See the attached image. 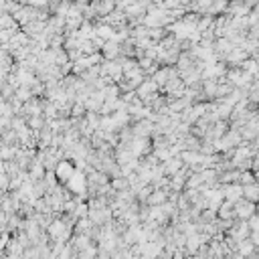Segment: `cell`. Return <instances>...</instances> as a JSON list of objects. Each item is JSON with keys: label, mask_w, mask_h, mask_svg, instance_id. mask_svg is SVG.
<instances>
[{"label": "cell", "mask_w": 259, "mask_h": 259, "mask_svg": "<svg viewBox=\"0 0 259 259\" xmlns=\"http://www.w3.org/2000/svg\"><path fill=\"white\" fill-rule=\"evenodd\" d=\"M255 213H257V207L253 203H249L245 199H241V201L235 203V219L237 221H249Z\"/></svg>", "instance_id": "1"}, {"label": "cell", "mask_w": 259, "mask_h": 259, "mask_svg": "<svg viewBox=\"0 0 259 259\" xmlns=\"http://www.w3.org/2000/svg\"><path fill=\"white\" fill-rule=\"evenodd\" d=\"M69 233H71V229H69V227L67 225H65V221L63 223H53L51 227H49V235L57 241V243H65V241H67V237H69Z\"/></svg>", "instance_id": "2"}, {"label": "cell", "mask_w": 259, "mask_h": 259, "mask_svg": "<svg viewBox=\"0 0 259 259\" xmlns=\"http://www.w3.org/2000/svg\"><path fill=\"white\" fill-rule=\"evenodd\" d=\"M223 197L225 201H231V203H237L243 199V186L239 182H233V184H225L223 186Z\"/></svg>", "instance_id": "3"}, {"label": "cell", "mask_w": 259, "mask_h": 259, "mask_svg": "<svg viewBox=\"0 0 259 259\" xmlns=\"http://www.w3.org/2000/svg\"><path fill=\"white\" fill-rule=\"evenodd\" d=\"M217 217H219V221H235V203L223 201L217 207Z\"/></svg>", "instance_id": "4"}, {"label": "cell", "mask_w": 259, "mask_h": 259, "mask_svg": "<svg viewBox=\"0 0 259 259\" xmlns=\"http://www.w3.org/2000/svg\"><path fill=\"white\" fill-rule=\"evenodd\" d=\"M243 199L253 205L259 203V182H251V184L243 186Z\"/></svg>", "instance_id": "5"}, {"label": "cell", "mask_w": 259, "mask_h": 259, "mask_svg": "<svg viewBox=\"0 0 259 259\" xmlns=\"http://www.w3.org/2000/svg\"><path fill=\"white\" fill-rule=\"evenodd\" d=\"M166 201V194L162 192V190H154V192H150V197H148V205H162Z\"/></svg>", "instance_id": "6"}, {"label": "cell", "mask_w": 259, "mask_h": 259, "mask_svg": "<svg viewBox=\"0 0 259 259\" xmlns=\"http://www.w3.org/2000/svg\"><path fill=\"white\" fill-rule=\"evenodd\" d=\"M126 186H128V180H124V178H114V188L122 190V188H126Z\"/></svg>", "instance_id": "7"}, {"label": "cell", "mask_w": 259, "mask_h": 259, "mask_svg": "<svg viewBox=\"0 0 259 259\" xmlns=\"http://www.w3.org/2000/svg\"><path fill=\"white\" fill-rule=\"evenodd\" d=\"M255 146H259V134H257V138H255Z\"/></svg>", "instance_id": "8"}, {"label": "cell", "mask_w": 259, "mask_h": 259, "mask_svg": "<svg viewBox=\"0 0 259 259\" xmlns=\"http://www.w3.org/2000/svg\"><path fill=\"white\" fill-rule=\"evenodd\" d=\"M257 79H259V75H257Z\"/></svg>", "instance_id": "9"}]
</instances>
